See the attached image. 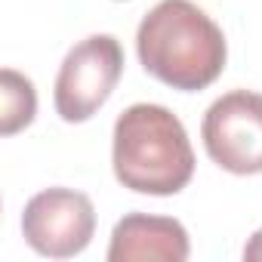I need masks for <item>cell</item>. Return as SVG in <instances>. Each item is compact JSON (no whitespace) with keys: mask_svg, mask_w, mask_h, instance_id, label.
Wrapping results in <instances>:
<instances>
[{"mask_svg":"<svg viewBox=\"0 0 262 262\" xmlns=\"http://www.w3.org/2000/svg\"><path fill=\"white\" fill-rule=\"evenodd\" d=\"M37 114V93L34 83L19 74L16 68L0 71V133L16 136Z\"/></svg>","mask_w":262,"mask_h":262,"instance_id":"cell-7","label":"cell"},{"mask_svg":"<svg viewBox=\"0 0 262 262\" xmlns=\"http://www.w3.org/2000/svg\"><path fill=\"white\" fill-rule=\"evenodd\" d=\"M22 234L28 247L50 259H71L83 253L96 234V207L83 191L43 188L22 213Z\"/></svg>","mask_w":262,"mask_h":262,"instance_id":"cell-5","label":"cell"},{"mask_svg":"<svg viewBox=\"0 0 262 262\" xmlns=\"http://www.w3.org/2000/svg\"><path fill=\"white\" fill-rule=\"evenodd\" d=\"M201 139L210 161L225 173H262V93L231 90L219 96L204 114Z\"/></svg>","mask_w":262,"mask_h":262,"instance_id":"cell-4","label":"cell"},{"mask_svg":"<svg viewBox=\"0 0 262 262\" xmlns=\"http://www.w3.org/2000/svg\"><path fill=\"white\" fill-rule=\"evenodd\" d=\"M142 68L182 93L210 86L228 59L222 28L191 0H161L148 10L136 31Z\"/></svg>","mask_w":262,"mask_h":262,"instance_id":"cell-1","label":"cell"},{"mask_svg":"<svg viewBox=\"0 0 262 262\" xmlns=\"http://www.w3.org/2000/svg\"><path fill=\"white\" fill-rule=\"evenodd\" d=\"M123 74V47L111 34H90L68 50L56 77V111L65 123L90 120Z\"/></svg>","mask_w":262,"mask_h":262,"instance_id":"cell-3","label":"cell"},{"mask_svg":"<svg viewBox=\"0 0 262 262\" xmlns=\"http://www.w3.org/2000/svg\"><path fill=\"white\" fill-rule=\"evenodd\" d=\"M244 259H250V262H262V228L253 231V237L247 241V247H244Z\"/></svg>","mask_w":262,"mask_h":262,"instance_id":"cell-8","label":"cell"},{"mask_svg":"<svg viewBox=\"0 0 262 262\" xmlns=\"http://www.w3.org/2000/svg\"><path fill=\"white\" fill-rule=\"evenodd\" d=\"M191 253L188 231L173 216L126 213L108 244V262H185Z\"/></svg>","mask_w":262,"mask_h":262,"instance_id":"cell-6","label":"cell"},{"mask_svg":"<svg viewBox=\"0 0 262 262\" xmlns=\"http://www.w3.org/2000/svg\"><path fill=\"white\" fill-rule=\"evenodd\" d=\"M111 167L117 182L136 194H179L194 176V151L182 120L164 105H129L114 120Z\"/></svg>","mask_w":262,"mask_h":262,"instance_id":"cell-2","label":"cell"}]
</instances>
